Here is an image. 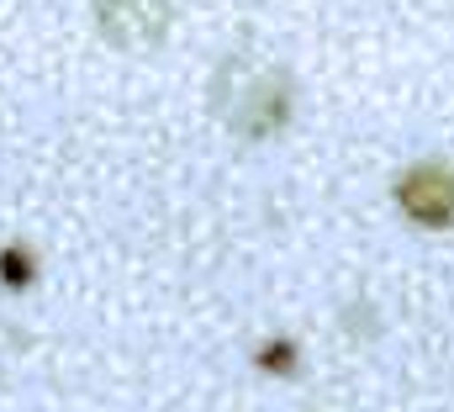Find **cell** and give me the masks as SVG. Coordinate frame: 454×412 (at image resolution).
Masks as SVG:
<instances>
[{
    "mask_svg": "<svg viewBox=\"0 0 454 412\" xmlns=\"http://www.w3.org/2000/svg\"><path fill=\"white\" fill-rule=\"evenodd\" d=\"M207 101L212 116L223 122L232 138L243 143H264V138H280L296 116V80L286 64L254 53V48H232L223 64L212 69V85H207Z\"/></svg>",
    "mask_w": 454,
    "mask_h": 412,
    "instance_id": "6da1fadb",
    "label": "cell"
},
{
    "mask_svg": "<svg viewBox=\"0 0 454 412\" xmlns=\"http://www.w3.org/2000/svg\"><path fill=\"white\" fill-rule=\"evenodd\" d=\"M175 27V0H96V32L116 53H153Z\"/></svg>",
    "mask_w": 454,
    "mask_h": 412,
    "instance_id": "7a4b0ae2",
    "label": "cell"
},
{
    "mask_svg": "<svg viewBox=\"0 0 454 412\" xmlns=\"http://www.w3.org/2000/svg\"><path fill=\"white\" fill-rule=\"evenodd\" d=\"M391 196H396V206H402L407 222H418V227H428V233L454 227V164L423 159V164L402 170Z\"/></svg>",
    "mask_w": 454,
    "mask_h": 412,
    "instance_id": "3957f363",
    "label": "cell"
},
{
    "mask_svg": "<svg viewBox=\"0 0 454 412\" xmlns=\"http://www.w3.org/2000/svg\"><path fill=\"white\" fill-rule=\"evenodd\" d=\"M37 281V254L27 243H5L0 249V286L5 291H27Z\"/></svg>",
    "mask_w": 454,
    "mask_h": 412,
    "instance_id": "277c9868",
    "label": "cell"
},
{
    "mask_svg": "<svg viewBox=\"0 0 454 412\" xmlns=\"http://www.w3.org/2000/svg\"><path fill=\"white\" fill-rule=\"evenodd\" d=\"M254 365H259L264 376H291V370L301 365V349H296V338H264L259 354H254Z\"/></svg>",
    "mask_w": 454,
    "mask_h": 412,
    "instance_id": "5b68a950",
    "label": "cell"
}]
</instances>
